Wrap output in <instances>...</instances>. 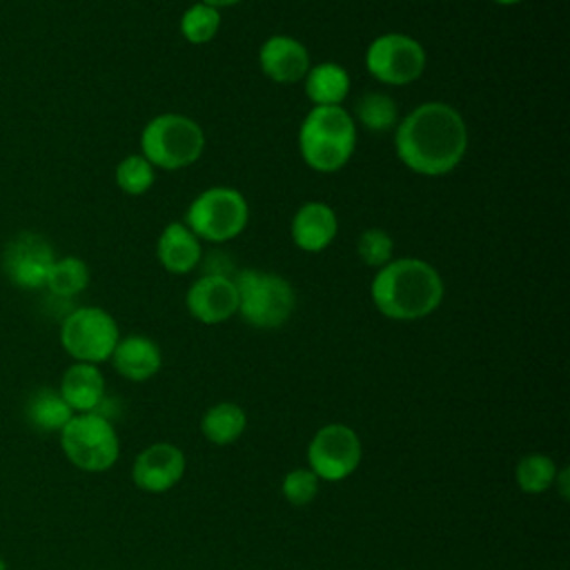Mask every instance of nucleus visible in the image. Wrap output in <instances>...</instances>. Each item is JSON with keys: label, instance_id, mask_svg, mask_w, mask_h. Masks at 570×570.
Masks as SVG:
<instances>
[{"label": "nucleus", "instance_id": "22", "mask_svg": "<svg viewBox=\"0 0 570 570\" xmlns=\"http://www.w3.org/2000/svg\"><path fill=\"white\" fill-rule=\"evenodd\" d=\"M354 122L358 120L367 131L383 134L396 127L399 122V109L396 102L381 91H367L358 98L356 111H354Z\"/></svg>", "mask_w": 570, "mask_h": 570}, {"label": "nucleus", "instance_id": "6", "mask_svg": "<svg viewBox=\"0 0 570 570\" xmlns=\"http://www.w3.org/2000/svg\"><path fill=\"white\" fill-rule=\"evenodd\" d=\"M249 220V205L245 196L227 185L207 187L185 212V225L209 243H225L236 238Z\"/></svg>", "mask_w": 570, "mask_h": 570}, {"label": "nucleus", "instance_id": "26", "mask_svg": "<svg viewBox=\"0 0 570 570\" xmlns=\"http://www.w3.org/2000/svg\"><path fill=\"white\" fill-rule=\"evenodd\" d=\"M156 167L142 154H129L116 165V185L129 196H140L151 189Z\"/></svg>", "mask_w": 570, "mask_h": 570}, {"label": "nucleus", "instance_id": "2", "mask_svg": "<svg viewBox=\"0 0 570 570\" xmlns=\"http://www.w3.org/2000/svg\"><path fill=\"white\" fill-rule=\"evenodd\" d=\"M374 307L392 321H419L430 316L443 301L441 274L423 258H392L370 285Z\"/></svg>", "mask_w": 570, "mask_h": 570}, {"label": "nucleus", "instance_id": "7", "mask_svg": "<svg viewBox=\"0 0 570 570\" xmlns=\"http://www.w3.org/2000/svg\"><path fill=\"white\" fill-rule=\"evenodd\" d=\"M60 445L69 463L85 472H105L120 454L116 428L102 412L73 414L60 430Z\"/></svg>", "mask_w": 570, "mask_h": 570}, {"label": "nucleus", "instance_id": "15", "mask_svg": "<svg viewBox=\"0 0 570 570\" xmlns=\"http://www.w3.org/2000/svg\"><path fill=\"white\" fill-rule=\"evenodd\" d=\"M292 240L303 252H323L327 249L338 234L336 212L323 200L303 203L289 225Z\"/></svg>", "mask_w": 570, "mask_h": 570}, {"label": "nucleus", "instance_id": "23", "mask_svg": "<svg viewBox=\"0 0 570 570\" xmlns=\"http://www.w3.org/2000/svg\"><path fill=\"white\" fill-rule=\"evenodd\" d=\"M87 285H89V267L78 256L56 258L45 283V287L60 298H71L80 294Z\"/></svg>", "mask_w": 570, "mask_h": 570}, {"label": "nucleus", "instance_id": "11", "mask_svg": "<svg viewBox=\"0 0 570 570\" xmlns=\"http://www.w3.org/2000/svg\"><path fill=\"white\" fill-rule=\"evenodd\" d=\"M53 261L56 256L51 245L42 236L24 232L7 243L2 254V269L13 285L38 289L45 287Z\"/></svg>", "mask_w": 570, "mask_h": 570}, {"label": "nucleus", "instance_id": "19", "mask_svg": "<svg viewBox=\"0 0 570 570\" xmlns=\"http://www.w3.org/2000/svg\"><path fill=\"white\" fill-rule=\"evenodd\" d=\"M305 96L314 107H338L350 94V76L336 62H318L303 78Z\"/></svg>", "mask_w": 570, "mask_h": 570}, {"label": "nucleus", "instance_id": "24", "mask_svg": "<svg viewBox=\"0 0 570 570\" xmlns=\"http://www.w3.org/2000/svg\"><path fill=\"white\" fill-rule=\"evenodd\" d=\"M557 463L541 452L525 454L514 470V481L525 494H541L554 485Z\"/></svg>", "mask_w": 570, "mask_h": 570}, {"label": "nucleus", "instance_id": "3", "mask_svg": "<svg viewBox=\"0 0 570 570\" xmlns=\"http://www.w3.org/2000/svg\"><path fill=\"white\" fill-rule=\"evenodd\" d=\"M356 149V122L343 105L312 107L298 129V151L305 165L321 174L343 169Z\"/></svg>", "mask_w": 570, "mask_h": 570}, {"label": "nucleus", "instance_id": "31", "mask_svg": "<svg viewBox=\"0 0 570 570\" xmlns=\"http://www.w3.org/2000/svg\"><path fill=\"white\" fill-rule=\"evenodd\" d=\"M0 570H9V568H7V561H4L2 557H0Z\"/></svg>", "mask_w": 570, "mask_h": 570}, {"label": "nucleus", "instance_id": "28", "mask_svg": "<svg viewBox=\"0 0 570 570\" xmlns=\"http://www.w3.org/2000/svg\"><path fill=\"white\" fill-rule=\"evenodd\" d=\"M321 479L309 468H294L283 476L281 492L292 505H307L318 494Z\"/></svg>", "mask_w": 570, "mask_h": 570}, {"label": "nucleus", "instance_id": "4", "mask_svg": "<svg viewBox=\"0 0 570 570\" xmlns=\"http://www.w3.org/2000/svg\"><path fill=\"white\" fill-rule=\"evenodd\" d=\"M205 149L203 127L185 114L154 116L140 134V154L158 169L176 171L194 165Z\"/></svg>", "mask_w": 570, "mask_h": 570}, {"label": "nucleus", "instance_id": "13", "mask_svg": "<svg viewBox=\"0 0 570 570\" xmlns=\"http://www.w3.org/2000/svg\"><path fill=\"white\" fill-rule=\"evenodd\" d=\"M185 305L189 316L205 325L225 323L238 312L236 283L225 274H203L189 285Z\"/></svg>", "mask_w": 570, "mask_h": 570}, {"label": "nucleus", "instance_id": "21", "mask_svg": "<svg viewBox=\"0 0 570 570\" xmlns=\"http://www.w3.org/2000/svg\"><path fill=\"white\" fill-rule=\"evenodd\" d=\"M71 416H73V410L65 403L58 390H51V387L38 390L27 401V419L36 430L60 432Z\"/></svg>", "mask_w": 570, "mask_h": 570}, {"label": "nucleus", "instance_id": "12", "mask_svg": "<svg viewBox=\"0 0 570 570\" xmlns=\"http://www.w3.org/2000/svg\"><path fill=\"white\" fill-rule=\"evenodd\" d=\"M185 454L178 445L160 441L140 450L131 465V481L138 490L160 494L180 483L185 474Z\"/></svg>", "mask_w": 570, "mask_h": 570}, {"label": "nucleus", "instance_id": "16", "mask_svg": "<svg viewBox=\"0 0 570 570\" xmlns=\"http://www.w3.org/2000/svg\"><path fill=\"white\" fill-rule=\"evenodd\" d=\"M109 361L122 379L134 381V383L149 381L163 367L160 347L156 345V341H151L149 336H142V334H131V336L120 338L116 343Z\"/></svg>", "mask_w": 570, "mask_h": 570}, {"label": "nucleus", "instance_id": "1", "mask_svg": "<svg viewBox=\"0 0 570 570\" xmlns=\"http://www.w3.org/2000/svg\"><path fill=\"white\" fill-rule=\"evenodd\" d=\"M468 125L445 102H423L394 127L399 160L421 176H445L459 167L468 151Z\"/></svg>", "mask_w": 570, "mask_h": 570}, {"label": "nucleus", "instance_id": "27", "mask_svg": "<svg viewBox=\"0 0 570 570\" xmlns=\"http://www.w3.org/2000/svg\"><path fill=\"white\" fill-rule=\"evenodd\" d=\"M356 252L358 258L367 265V267H376L381 269L383 265H387L392 261V252H394V240L385 229L379 227H367L358 240H356Z\"/></svg>", "mask_w": 570, "mask_h": 570}, {"label": "nucleus", "instance_id": "5", "mask_svg": "<svg viewBox=\"0 0 570 570\" xmlns=\"http://www.w3.org/2000/svg\"><path fill=\"white\" fill-rule=\"evenodd\" d=\"M238 292V316L256 330H276L285 325L296 307V294L289 281L276 272L240 269L232 276Z\"/></svg>", "mask_w": 570, "mask_h": 570}, {"label": "nucleus", "instance_id": "25", "mask_svg": "<svg viewBox=\"0 0 570 570\" xmlns=\"http://www.w3.org/2000/svg\"><path fill=\"white\" fill-rule=\"evenodd\" d=\"M220 29V11L205 4L196 2L185 9L180 16V33L187 42L191 45H205L209 42Z\"/></svg>", "mask_w": 570, "mask_h": 570}, {"label": "nucleus", "instance_id": "14", "mask_svg": "<svg viewBox=\"0 0 570 570\" xmlns=\"http://www.w3.org/2000/svg\"><path fill=\"white\" fill-rule=\"evenodd\" d=\"M261 71L278 85H296L309 71V51L292 36H272L258 49Z\"/></svg>", "mask_w": 570, "mask_h": 570}, {"label": "nucleus", "instance_id": "18", "mask_svg": "<svg viewBox=\"0 0 570 570\" xmlns=\"http://www.w3.org/2000/svg\"><path fill=\"white\" fill-rule=\"evenodd\" d=\"M156 258L169 274H189L203 258L200 238L185 223H169L156 243Z\"/></svg>", "mask_w": 570, "mask_h": 570}, {"label": "nucleus", "instance_id": "20", "mask_svg": "<svg viewBox=\"0 0 570 570\" xmlns=\"http://www.w3.org/2000/svg\"><path fill=\"white\" fill-rule=\"evenodd\" d=\"M247 428V414L238 403L223 401L212 407L200 419L203 436L214 445H232L243 436Z\"/></svg>", "mask_w": 570, "mask_h": 570}, {"label": "nucleus", "instance_id": "30", "mask_svg": "<svg viewBox=\"0 0 570 570\" xmlns=\"http://www.w3.org/2000/svg\"><path fill=\"white\" fill-rule=\"evenodd\" d=\"M492 2L503 4V7H510V4H517V2H521V0H492Z\"/></svg>", "mask_w": 570, "mask_h": 570}, {"label": "nucleus", "instance_id": "8", "mask_svg": "<svg viewBox=\"0 0 570 570\" xmlns=\"http://www.w3.org/2000/svg\"><path fill=\"white\" fill-rule=\"evenodd\" d=\"M120 341L114 316L94 305L76 307L60 325V343L65 352L78 363H105L111 358L116 343Z\"/></svg>", "mask_w": 570, "mask_h": 570}, {"label": "nucleus", "instance_id": "9", "mask_svg": "<svg viewBox=\"0 0 570 570\" xmlns=\"http://www.w3.org/2000/svg\"><path fill=\"white\" fill-rule=\"evenodd\" d=\"M425 49L423 45L405 33H383L374 38L365 49L367 73L392 87H403L421 78L425 71Z\"/></svg>", "mask_w": 570, "mask_h": 570}, {"label": "nucleus", "instance_id": "17", "mask_svg": "<svg viewBox=\"0 0 570 570\" xmlns=\"http://www.w3.org/2000/svg\"><path fill=\"white\" fill-rule=\"evenodd\" d=\"M73 414L98 412L105 401V376L94 363H73L65 370L58 387Z\"/></svg>", "mask_w": 570, "mask_h": 570}, {"label": "nucleus", "instance_id": "10", "mask_svg": "<svg viewBox=\"0 0 570 570\" xmlns=\"http://www.w3.org/2000/svg\"><path fill=\"white\" fill-rule=\"evenodd\" d=\"M363 456L358 434L345 423H327L316 430L307 445L309 470L321 481H343L356 472Z\"/></svg>", "mask_w": 570, "mask_h": 570}, {"label": "nucleus", "instance_id": "29", "mask_svg": "<svg viewBox=\"0 0 570 570\" xmlns=\"http://www.w3.org/2000/svg\"><path fill=\"white\" fill-rule=\"evenodd\" d=\"M200 2H205V4H209V7H214V9H223V7H234V4H238L240 0H200Z\"/></svg>", "mask_w": 570, "mask_h": 570}]
</instances>
